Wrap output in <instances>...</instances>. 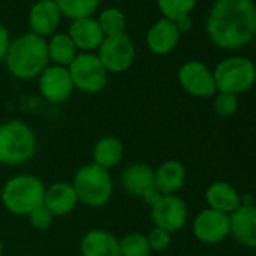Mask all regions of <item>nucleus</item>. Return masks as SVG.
I'll return each instance as SVG.
<instances>
[{"instance_id":"obj_6","label":"nucleus","mask_w":256,"mask_h":256,"mask_svg":"<svg viewBox=\"0 0 256 256\" xmlns=\"http://www.w3.org/2000/svg\"><path fill=\"white\" fill-rule=\"evenodd\" d=\"M217 92L241 95L256 83V65L244 56L226 58L212 71Z\"/></svg>"},{"instance_id":"obj_17","label":"nucleus","mask_w":256,"mask_h":256,"mask_svg":"<svg viewBox=\"0 0 256 256\" xmlns=\"http://www.w3.org/2000/svg\"><path fill=\"white\" fill-rule=\"evenodd\" d=\"M78 248L82 256H120L119 238L101 228L88 230L82 236Z\"/></svg>"},{"instance_id":"obj_14","label":"nucleus","mask_w":256,"mask_h":256,"mask_svg":"<svg viewBox=\"0 0 256 256\" xmlns=\"http://www.w3.org/2000/svg\"><path fill=\"white\" fill-rule=\"evenodd\" d=\"M42 205L53 214V217H64L77 208L78 198L70 181H56L46 187Z\"/></svg>"},{"instance_id":"obj_24","label":"nucleus","mask_w":256,"mask_h":256,"mask_svg":"<svg viewBox=\"0 0 256 256\" xmlns=\"http://www.w3.org/2000/svg\"><path fill=\"white\" fill-rule=\"evenodd\" d=\"M54 4L64 17H68L74 22L92 17L100 5V0H54Z\"/></svg>"},{"instance_id":"obj_34","label":"nucleus","mask_w":256,"mask_h":256,"mask_svg":"<svg viewBox=\"0 0 256 256\" xmlns=\"http://www.w3.org/2000/svg\"><path fill=\"white\" fill-rule=\"evenodd\" d=\"M0 126H2V122H0Z\"/></svg>"},{"instance_id":"obj_10","label":"nucleus","mask_w":256,"mask_h":256,"mask_svg":"<svg viewBox=\"0 0 256 256\" xmlns=\"http://www.w3.org/2000/svg\"><path fill=\"white\" fill-rule=\"evenodd\" d=\"M96 56L108 74H119L130 68L136 58V47L126 34L104 38Z\"/></svg>"},{"instance_id":"obj_1","label":"nucleus","mask_w":256,"mask_h":256,"mask_svg":"<svg viewBox=\"0 0 256 256\" xmlns=\"http://www.w3.org/2000/svg\"><path fill=\"white\" fill-rule=\"evenodd\" d=\"M206 34L223 50H236L256 35L253 0H216L206 18Z\"/></svg>"},{"instance_id":"obj_29","label":"nucleus","mask_w":256,"mask_h":256,"mask_svg":"<svg viewBox=\"0 0 256 256\" xmlns=\"http://www.w3.org/2000/svg\"><path fill=\"white\" fill-rule=\"evenodd\" d=\"M146 240H148V244H150V248L151 252H164L169 248L170 242H172V234H169L168 230L164 229H160V228H152L148 234H146Z\"/></svg>"},{"instance_id":"obj_21","label":"nucleus","mask_w":256,"mask_h":256,"mask_svg":"<svg viewBox=\"0 0 256 256\" xmlns=\"http://www.w3.org/2000/svg\"><path fill=\"white\" fill-rule=\"evenodd\" d=\"M156 188L160 194H176L186 184L187 170L178 160H168L154 169Z\"/></svg>"},{"instance_id":"obj_25","label":"nucleus","mask_w":256,"mask_h":256,"mask_svg":"<svg viewBox=\"0 0 256 256\" xmlns=\"http://www.w3.org/2000/svg\"><path fill=\"white\" fill-rule=\"evenodd\" d=\"M98 24L104 34L106 38L110 36H118L125 34V28H126V18L125 14L118 10V8H107L104 10L100 17H98Z\"/></svg>"},{"instance_id":"obj_9","label":"nucleus","mask_w":256,"mask_h":256,"mask_svg":"<svg viewBox=\"0 0 256 256\" xmlns=\"http://www.w3.org/2000/svg\"><path fill=\"white\" fill-rule=\"evenodd\" d=\"M151 222L169 234L181 230L188 218V208L178 194H160L151 205Z\"/></svg>"},{"instance_id":"obj_16","label":"nucleus","mask_w":256,"mask_h":256,"mask_svg":"<svg viewBox=\"0 0 256 256\" xmlns=\"http://www.w3.org/2000/svg\"><path fill=\"white\" fill-rule=\"evenodd\" d=\"M62 14L54 4V0H40L29 12V26L32 34L47 38L54 35L59 28Z\"/></svg>"},{"instance_id":"obj_3","label":"nucleus","mask_w":256,"mask_h":256,"mask_svg":"<svg viewBox=\"0 0 256 256\" xmlns=\"http://www.w3.org/2000/svg\"><path fill=\"white\" fill-rule=\"evenodd\" d=\"M38 150L32 126L22 119H11L0 126V164L22 166L29 163Z\"/></svg>"},{"instance_id":"obj_26","label":"nucleus","mask_w":256,"mask_h":256,"mask_svg":"<svg viewBox=\"0 0 256 256\" xmlns=\"http://www.w3.org/2000/svg\"><path fill=\"white\" fill-rule=\"evenodd\" d=\"M119 250L120 256H150L152 253L146 240V234L142 232L125 234L119 240Z\"/></svg>"},{"instance_id":"obj_32","label":"nucleus","mask_w":256,"mask_h":256,"mask_svg":"<svg viewBox=\"0 0 256 256\" xmlns=\"http://www.w3.org/2000/svg\"><path fill=\"white\" fill-rule=\"evenodd\" d=\"M174 23H175V26H176V29H178L180 34L188 32V30L192 29V26H193V22H192L190 16H182V17L176 18Z\"/></svg>"},{"instance_id":"obj_33","label":"nucleus","mask_w":256,"mask_h":256,"mask_svg":"<svg viewBox=\"0 0 256 256\" xmlns=\"http://www.w3.org/2000/svg\"><path fill=\"white\" fill-rule=\"evenodd\" d=\"M0 256H4V242L0 241Z\"/></svg>"},{"instance_id":"obj_11","label":"nucleus","mask_w":256,"mask_h":256,"mask_svg":"<svg viewBox=\"0 0 256 256\" xmlns=\"http://www.w3.org/2000/svg\"><path fill=\"white\" fill-rule=\"evenodd\" d=\"M181 88L194 98H210L217 94L212 71L200 60H188L178 70Z\"/></svg>"},{"instance_id":"obj_28","label":"nucleus","mask_w":256,"mask_h":256,"mask_svg":"<svg viewBox=\"0 0 256 256\" xmlns=\"http://www.w3.org/2000/svg\"><path fill=\"white\" fill-rule=\"evenodd\" d=\"M238 96L226 92H217L214 95V110L222 118H229L238 110Z\"/></svg>"},{"instance_id":"obj_7","label":"nucleus","mask_w":256,"mask_h":256,"mask_svg":"<svg viewBox=\"0 0 256 256\" xmlns=\"http://www.w3.org/2000/svg\"><path fill=\"white\" fill-rule=\"evenodd\" d=\"M74 89L83 94H98L108 83V72L96 53H78L68 66Z\"/></svg>"},{"instance_id":"obj_31","label":"nucleus","mask_w":256,"mask_h":256,"mask_svg":"<svg viewBox=\"0 0 256 256\" xmlns=\"http://www.w3.org/2000/svg\"><path fill=\"white\" fill-rule=\"evenodd\" d=\"M11 36L5 26L0 24V62H5V58L8 54L10 46H11Z\"/></svg>"},{"instance_id":"obj_15","label":"nucleus","mask_w":256,"mask_h":256,"mask_svg":"<svg viewBox=\"0 0 256 256\" xmlns=\"http://www.w3.org/2000/svg\"><path fill=\"white\" fill-rule=\"evenodd\" d=\"M230 235L244 247L256 248V205L241 204L232 214Z\"/></svg>"},{"instance_id":"obj_27","label":"nucleus","mask_w":256,"mask_h":256,"mask_svg":"<svg viewBox=\"0 0 256 256\" xmlns=\"http://www.w3.org/2000/svg\"><path fill=\"white\" fill-rule=\"evenodd\" d=\"M163 18L175 22L182 16H190L194 10L198 0H157Z\"/></svg>"},{"instance_id":"obj_8","label":"nucleus","mask_w":256,"mask_h":256,"mask_svg":"<svg viewBox=\"0 0 256 256\" xmlns=\"http://www.w3.org/2000/svg\"><path fill=\"white\" fill-rule=\"evenodd\" d=\"M122 190L134 199H142L148 205H151L160 193L156 188L154 169L146 163H132L124 168L119 178Z\"/></svg>"},{"instance_id":"obj_19","label":"nucleus","mask_w":256,"mask_h":256,"mask_svg":"<svg viewBox=\"0 0 256 256\" xmlns=\"http://www.w3.org/2000/svg\"><path fill=\"white\" fill-rule=\"evenodd\" d=\"M68 35L72 40L77 50H82L83 53H94L95 50L100 48L106 38L98 22L92 17L74 20L70 24Z\"/></svg>"},{"instance_id":"obj_22","label":"nucleus","mask_w":256,"mask_h":256,"mask_svg":"<svg viewBox=\"0 0 256 256\" xmlns=\"http://www.w3.org/2000/svg\"><path fill=\"white\" fill-rule=\"evenodd\" d=\"M125 148L124 144L114 136H104L96 140L92 148V163L110 170L119 166L124 160Z\"/></svg>"},{"instance_id":"obj_2","label":"nucleus","mask_w":256,"mask_h":256,"mask_svg":"<svg viewBox=\"0 0 256 256\" xmlns=\"http://www.w3.org/2000/svg\"><path fill=\"white\" fill-rule=\"evenodd\" d=\"M47 41L32 32L23 34L11 41L5 58L6 68L11 76L20 80H32L48 66Z\"/></svg>"},{"instance_id":"obj_20","label":"nucleus","mask_w":256,"mask_h":256,"mask_svg":"<svg viewBox=\"0 0 256 256\" xmlns=\"http://www.w3.org/2000/svg\"><path fill=\"white\" fill-rule=\"evenodd\" d=\"M205 202L211 210L232 214L241 205V194L230 182L214 181L205 190Z\"/></svg>"},{"instance_id":"obj_12","label":"nucleus","mask_w":256,"mask_h":256,"mask_svg":"<svg viewBox=\"0 0 256 256\" xmlns=\"http://www.w3.org/2000/svg\"><path fill=\"white\" fill-rule=\"evenodd\" d=\"M192 230L198 241L204 244H218L230 235L229 214L206 206L193 218Z\"/></svg>"},{"instance_id":"obj_35","label":"nucleus","mask_w":256,"mask_h":256,"mask_svg":"<svg viewBox=\"0 0 256 256\" xmlns=\"http://www.w3.org/2000/svg\"><path fill=\"white\" fill-rule=\"evenodd\" d=\"M0 166H2V164H0Z\"/></svg>"},{"instance_id":"obj_13","label":"nucleus","mask_w":256,"mask_h":256,"mask_svg":"<svg viewBox=\"0 0 256 256\" xmlns=\"http://www.w3.org/2000/svg\"><path fill=\"white\" fill-rule=\"evenodd\" d=\"M38 88L42 98L52 104L68 101L74 92V84L68 68L48 65L38 77Z\"/></svg>"},{"instance_id":"obj_18","label":"nucleus","mask_w":256,"mask_h":256,"mask_svg":"<svg viewBox=\"0 0 256 256\" xmlns=\"http://www.w3.org/2000/svg\"><path fill=\"white\" fill-rule=\"evenodd\" d=\"M180 32L172 20H157L146 34V46L151 53L157 56H166L175 50L180 41Z\"/></svg>"},{"instance_id":"obj_5","label":"nucleus","mask_w":256,"mask_h":256,"mask_svg":"<svg viewBox=\"0 0 256 256\" xmlns=\"http://www.w3.org/2000/svg\"><path fill=\"white\" fill-rule=\"evenodd\" d=\"M71 184L77 193L78 204L92 210L106 206L113 196V178L110 170H106L95 163L78 168Z\"/></svg>"},{"instance_id":"obj_4","label":"nucleus","mask_w":256,"mask_h":256,"mask_svg":"<svg viewBox=\"0 0 256 256\" xmlns=\"http://www.w3.org/2000/svg\"><path fill=\"white\" fill-rule=\"evenodd\" d=\"M46 184L30 174H18L5 181L0 190V200L5 210L14 216H29L44 202Z\"/></svg>"},{"instance_id":"obj_23","label":"nucleus","mask_w":256,"mask_h":256,"mask_svg":"<svg viewBox=\"0 0 256 256\" xmlns=\"http://www.w3.org/2000/svg\"><path fill=\"white\" fill-rule=\"evenodd\" d=\"M47 50H48V59L53 62V65L65 66V68H68L78 54V50L68 34L52 35L50 41H47Z\"/></svg>"},{"instance_id":"obj_30","label":"nucleus","mask_w":256,"mask_h":256,"mask_svg":"<svg viewBox=\"0 0 256 256\" xmlns=\"http://www.w3.org/2000/svg\"><path fill=\"white\" fill-rule=\"evenodd\" d=\"M28 218H29L32 228H35L36 230H47L53 224V218L54 217H53V214L44 205H41V206L35 208L28 216Z\"/></svg>"}]
</instances>
